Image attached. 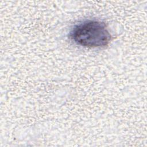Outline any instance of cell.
Listing matches in <instances>:
<instances>
[{"label":"cell","instance_id":"6da1fadb","mask_svg":"<svg viewBox=\"0 0 147 147\" xmlns=\"http://www.w3.org/2000/svg\"><path fill=\"white\" fill-rule=\"evenodd\" d=\"M76 44L88 48H99L107 45L111 34L106 24L98 20H85L75 25L69 34Z\"/></svg>","mask_w":147,"mask_h":147}]
</instances>
